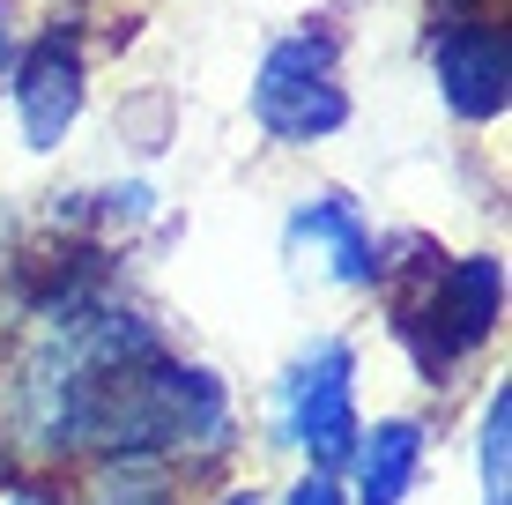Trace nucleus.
I'll use <instances>...</instances> for the list:
<instances>
[{
	"label": "nucleus",
	"mask_w": 512,
	"mask_h": 505,
	"mask_svg": "<svg viewBox=\"0 0 512 505\" xmlns=\"http://www.w3.org/2000/svg\"><path fill=\"white\" fill-rule=\"evenodd\" d=\"M438 8H483V0H438Z\"/></svg>",
	"instance_id": "obj_16"
},
{
	"label": "nucleus",
	"mask_w": 512,
	"mask_h": 505,
	"mask_svg": "<svg viewBox=\"0 0 512 505\" xmlns=\"http://www.w3.org/2000/svg\"><path fill=\"white\" fill-rule=\"evenodd\" d=\"M8 104H15V127H23L30 156H52L75 134L82 104H90V52H82L75 15H60V23L23 38V52L8 67Z\"/></svg>",
	"instance_id": "obj_5"
},
{
	"label": "nucleus",
	"mask_w": 512,
	"mask_h": 505,
	"mask_svg": "<svg viewBox=\"0 0 512 505\" xmlns=\"http://www.w3.org/2000/svg\"><path fill=\"white\" fill-rule=\"evenodd\" d=\"M149 208H156L149 186H112V194H97V216L104 223H149Z\"/></svg>",
	"instance_id": "obj_11"
},
{
	"label": "nucleus",
	"mask_w": 512,
	"mask_h": 505,
	"mask_svg": "<svg viewBox=\"0 0 512 505\" xmlns=\"http://www.w3.org/2000/svg\"><path fill=\"white\" fill-rule=\"evenodd\" d=\"M23 0H0V90H8V67H15V52H23Z\"/></svg>",
	"instance_id": "obj_12"
},
{
	"label": "nucleus",
	"mask_w": 512,
	"mask_h": 505,
	"mask_svg": "<svg viewBox=\"0 0 512 505\" xmlns=\"http://www.w3.org/2000/svg\"><path fill=\"white\" fill-rule=\"evenodd\" d=\"M282 505H349V498H342V483H334V476H327V468H312V476H305V483H297V491H290V498H282Z\"/></svg>",
	"instance_id": "obj_13"
},
{
	"label": "nucleus",
	"mask_w": 512,
	"mask_h": 505,
	"mask_svg": "<svg viewBox=\"0 0 512 505\" xmlns=\"http://www.w3.org/2000/svg\"><path fill=\"white\" fill-rule=\"evenodd\" d=\"M401 342H409L416 372L446 387V372L505 327V260L498 253H453L431 275H416V298L401 305Z\"/></svg>",
	"instance_id": "obj_3"
},
{
	"label": "nucleus",
	"mask_w": 512,
	"mask_h": 505,
	"mask_svg": "<svg viewBox=\"0 0 512 505\" xmlns=\"http://www.w3.org/2000/svg\"><path fill=\"white\" fill-rule=\"evenodd\" d=\"M253 119L275 149H312L349 127V82H342V30L327 15L282 30L253 67Z\"/></svg>",
	"instance_id": "obj_2"
},
{
	"label": "nucleus",
	"mask_w": 512,
	"mask_h": 505,
	"mask_svg": "<svg viewBox=\"0 0 512 505\" xmlns=\"http://www.w3.org/2000/svg\"><path fill=\"white\" fill-rule=\"evenodd\" d=\"M349 468H357V505H401L423 468V424L416 416H386V424L357 431Z\"/></svg>",
	"instance_id": "obj_8"
},
{
	"label": "nucleus",
	"mask_w": 512,
	"mask_h": 505,
	"mask_svg": "<svg viewBox=\"0 0 512 505\" xmlns=\"http://www.w3.org/2000/svg\"><path fill=\"white\" fill-rule=\"evenodd\" d=\"M216 505H260V498H253V491H223Z\"/></svg>",
	"instance_id": "obj_15"
},
{
	"label": "nucleus",
	"mask_w": 512,
	"mask_h": 505,
	"mask_svg": "<svg viewBox=\"0 0 512 505\" xmlns=\"http://www.w3.org/2000/svg\"><path fill=\"white\" fill-rule=\"evenodd\" d=\"M290 253L320 260L334 283H349V290H379L386 246L372 238V223L357 216L349 194H305V201H297L290 208Z\"/></svg>",
	"instance_id": "obj_7"
},
{
	"label": "nucleus",
	"mask_w": 512,
	"mask_h": 505,
	"mask_svg": "<svg viewBox=\"0 0 512 505\" xmlns=\"http://www.w3.org/2000/svg\"><path fill=\"white\" fill-rule=\"evenodd\" d=\"M475 461H483V498L490 505H505L512 498V483H505V454H512V387L490 394V409H483V431H475Z\"/></svg>",
	"instance_id": "obj_10"
},
{
	"label": "nucleus",
	"mask_w": 512,
	"mask_h": 505,
	"mask_svg": "<svg viewBox=\"0 0 512 505\" xmlns=\"http://www.w3.org/2000/svg\"><path fill=\"white\" fill-rule=\"evenodd\" d=\"M0 505H67L60 491H45V483H8V498Z\"/></svg>",
	"instance_id": "obj_14"
},
{
	"label": "nucleus",
	"mask_w": 512,
	"mask_h": 505,
	"mask_svg": "<svg viewBox=\"0 0 512 505\" xmlns=\"http://www.w3.org/2000/svg\"><path fill=\"white\" fill-rule=\"evenodd\" d=\"M423 52H431L438 104L461 127H498L512 112V30L490 0L483 8H438Z\"/></svg>",
	"instance_id": "obj_4"
},
{
	"label": "nucleus",
	"mask_w": 512,
	"mask_h": 505,
	"mask_svg": "<svg viewBox=\"0 0 512 505\" xmlns=\"http://www.w3.org/2000/svg\"><path fill=\"white\" fill-rule=\"evenodd\" d=\"M282 431H290L297 446H305L312 468H349L357 454V350L349 342H312L305 357L290 364V379H282Z\"/></svg>",
	"instance_id": "obj_6"
},
{
	"label": "nucleus",
	"mask_w": 512,
	"mask_h": 505,
	"mask_svg": "<svg viewBox=\"0 0 512 505\" xmlns=\"http://www.w3.org/2000/svg\"><path fill=\"white\" fill-rule=\"evenodd\" d=\"M223 446H231V394H223L216 372L156 350V357H141V364L104 379L90 454L186 461V454H223Z\"/></svg>",
	"instance_id": "obj_1"
},
{
	"label": "nucleus",
	"mask_w": 512,
	"mask_h": 505,
	"mask_svg": "<svg viewBox=\"0 0 512 505\" xmlns=\"http://www.w3.org/2000/svg\"><path fill=\"white\" fill-rule=\"evenodd\" d=\"M82 505H179V483H171V461L149 454H104L97 483Z\"/></svg>",
	"instance_id": "obj_9"
}]
</instances>
